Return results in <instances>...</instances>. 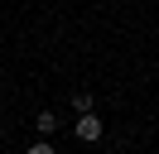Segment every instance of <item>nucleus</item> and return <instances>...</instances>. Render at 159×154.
<instances>
[{"label": "nucleus", "instance_id": "1", "mask_svg": "<svg viewBox=\"0 0 159 154\" xmlns=\"http://www.w3.org/2000/svg\"><path fill=\"white\" fill-rule=\"evenodd\" d=\"M72 130H77V140H87V144H97L101 135H106V125H101V120H97V116H92V111H82V120L72 125Z\"/></svg>", "mask_w": 159, "mask_h": 154}, {"label": "nucleus", "instance_id": "2", "mask_svg": "<svg viewBox=\"0 0 159 154\" xmlns=\"http://www.w3.org/2000/svg\"><path fill=\"white\" fill-rule=\"evenodd\" d=\"M34 125H39V135H53V130H58V116H53V111H39V120H34Z\"/></svg>", "mask_w": 159, "mask_h": 154}, {"label": "nucleus", "instance_id": "3", "mask_svg": "<svg viewBox=\"0 0 159 154\" xmlns=\"http://www.w3.org/2000/svg\"><path fill=\"white\" fill-rule=\"evenodd\" d=\"M0 48H5V34H0Z\"/></svg>", "mask_w": 159, "mask_h": 154}]
</instances>
